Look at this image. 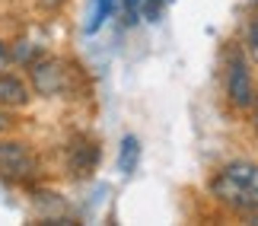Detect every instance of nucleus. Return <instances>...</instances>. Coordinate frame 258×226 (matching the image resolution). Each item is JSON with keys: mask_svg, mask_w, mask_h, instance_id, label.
Wrapping results in <instances>:
<instances>
[{"mask_svg": "<svg viewBox=\"0 0 258 226\" xmlns=\"http://www.w3.org/2000/svg\"><path fill=\"white\" fill-rule=\"evenodd\" d=\"M4 127H7V115L0 112V131H4Z\"/></svg>", "mask_w": 258, "mask_h": 226, "instance_id": "13", "label": "nucleus"}, {"mask_svg": "<svg viewBox=\"0 0 258 226\" xmlns=\"http://www.w3.org/2000/svg\"><path fill=\"white\" fill-rule=\"evenodd\" d=\"M118 0H93V7H89V19H86V35L99 32V29L105 26V19L115 13Z\"/></svg>", "mask_w": 258, "mask_h": 226, "instance_id": "8", "label": "nucleus"}, {"mask_svg": "<svg viewBox=\"0 0 258 226\" xmlns=\"http://www.w3.org/2000/svg\"><path fill=\"white\" fill-rule=\"evenodd\" d=\"M226 96L236 109H252L255 102V86H252V73L245 67L242 54H230V67H226Z\"/></svg>", "mask_w": 258, "mask_h": 226, "instance_id": "2", "label": "nucleus"}, {"mask_svg": "<svg viewBox=\"0 0 258 226\" xmlns=\"http://www.w3.org/2000/svg\"><path fill=\"white\" fill-rule=\"evenodd\" d=\"M160 4H166V0H147V10H144V13L156 16V7H160Z\"/></svg>", "mask_w": 258, "mask_h": 226, "instance_id": "11", "label": "nucleus"}, {"mask_svg": "<svg viewBox=\"0 0 258 226\" xmlns=\"http://www.w3.org/2000/svg\"><path fill=\"white\" fill-rule=\"evenodd\" d=\"M29 102V86L13 73L0 77V105H10V109H23Z\"/></svg>", "mask_w": 258, "mask_h": 226, "instance_id": "6", "label": "nucleus"}, {"mask_svg": "<svg viewBox=\"0 0 258 226\" xmlns=\"http://www.w3.org/2000/svg\"><path fill=\"white\" fill-rule=\"evenodd\" d=\"M137 163H141V140L134 134H127L118 146V169H121V175H131L137 169Z\"/></svg>", "mask_w": 258, "mask_h": 226, "instance_id": "7", "label": "nucleus"}, {"mask_svg": "<svg viewBox=\"0 0 258 226\" xmlns=\"http://www.w3.org/2000/svg\"><path fill=\"white\" fill-rule=\"evenodd\" d=\"M245 48H249L252 61L258 64V16L249 19V29H245Z\"/></svg>", "mask_w": 258, "mask_h": 226, "instance_id": "9", "label": "nucleus"}, {"mask_svg": "<svg viewBox=\"0 0 258 226\" xmlns=\"http://www.w3.org/2000/svg\"><path fill=\"white\" fill-rule=\"evenodd\" d=\"M255 105V131H258V102H252Z\"/></svg>", "mask_w": 258, "mask_h": 226, "instance_id": "14", "label": "nucleus"}, {"mask_svg": "<svg viewBox=\"0 0 258 226\" xmlns=\"http://www.w3.org/2000/svg\"><path fill=\"white\" fill-rule=\"evenodd\" d=\"M96 163H99V143L96 140L77 137V140L67 146V169H71V175H77V179L89 175L96 169Z\"/></svg>", "mask_w": 258, "mask_h": 226, "instance_id": "4", "label": "nucleus"}, {"mask_svg": "<svg viewBox=\"0 0 258 226\" xmlns=\"http://www.w3.org/2000/svg\"><path fill=\"white\" fill-rule=\"evenodd\" d=\"M211 191L214 198H220L223 204H230V207L249 213L258 207V166L255 163H230L223 166L220 175L211 182Z\"/></svg>", "mask_w": 258, "mask_h": 226, "instance_id": "1", "label": "nucleus"}, {"mask_svg": "<svg viewBox=\"0 0 258 226\" xmlns=\"http://www.w3.org/2000/svg\"><path fill=\"white\" fill-rule=\"evenodd\" d=\"M124 10H127V16H131V23H134V19L147 10V0H124Z\"/></svg>", "mask_w": 258, "mask_h": 226, "instance_id": "10", "label": "nucleus"}, {"mask_svg": "<svg viewBox=\"0 0 258 226\" xmlns=\"http://www.w3.org/2000/svg\"><path fill=\"white\" fill-rule=\"evenodd\" d=\"M45 7H57V4H64V0H42Z\"/></svg>", "mask_w": 258, "mask_h": 226, "instance_id": "12", "label": "nucleus"}, {"mask_svg": "<svg viewBox=\"0 0 258 226\" xmlns=\"http://www.w3.org/2000/svg\"><path fill=\"white\" fill-rule=\"evenodd\" d=\"M38 169L32 150L19 140H0V175L7 179H32Z\"/></svg>", "mask_w": 258, "mask_h": 226, "instance_id": "3", "label": "nucleus"}, {"mask_svg": "<svg viewBox=\"0 0 258 226\" xmlns=\"http://www.w3.org/2000/svg\"><path fill=\"white\" fill-rule=\"evenodd\" d=\"M32 83L42 96H57L64 90V67L57 61H38L32 67Z\"/></svg>", "mask_w": 258, "mask_h": 226, "instance_id": "5", "label": "nucleus"}]
</instances>
